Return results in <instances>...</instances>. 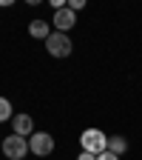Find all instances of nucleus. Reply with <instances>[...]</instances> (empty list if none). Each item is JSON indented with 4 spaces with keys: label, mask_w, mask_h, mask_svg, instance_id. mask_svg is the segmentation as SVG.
<instances>
[{
    "label": "nucleus",
    "mask_w": 142,
    "mask_h": 160,
    "mask_svg": "<svg viewBox=\"0 0 142 160\" xmlns=\"http://www.w3.org/2000/svg\"><path fill=\"white\" fill-rule=\"evenodd\" d=\"M80 146H83V152H88V154H103L105 146H108V134L99 132V129H85L83 134H80Z\"/></svg>",
    "instance_id": "obj_1"
},
{
    "label": "nucleus",
    "mask_w": 142,
    "mask_h": 160,
    "mask_svg": "<svg viewBox=\"0 0 142 160\" xmlns=\"http://www.w3.org/2000/svg\"><path fill=\"white\" fill-rule=\"evenodd\" d=\"M46 52L51 57H68L74 52V43H71V37L63 34V32H51L48 40H46Z\"/></svg>",
    "instance_id": "obj_2"
},
{
    "label": "nucleus",
    "mask_w": 142,
    "mask_h": 160,
    "mask_svg": "<svg viewBox=\"0 0 142 160\" xmlns=\"http://www.w3.org/2000/svg\"><path fill=\"white\" fill-rule=\"evenodd\" d=\"M0 149H3L6 160H23L29 154V140L20 137V134H9L3 143H0Z\"/></svg>",
    "instance_id": "obj_3"
},
{
    "label": "nucleus",
    "mask_w": 142,
    "mask_h": 160,
    "mask_svg": "<svg viewBox=\"0 0 142 160\" xmlns=\"http://www.w3.org/2000/svg\"><path fill=\"white\" fill-rule=\"evenodd\" d=\"M29 152L37 154V157H48V154L54 152V137H51L48 132H34V134L29 137Z\"/></svg>",
    "instance_id": "obj_4"
},
{
    "label": "nucleus",
    "mask_w": 142,
    "mask_h": 160,
    "mask_svg": "<svg viewBox=\"0 0 142 160\" xmlns=\"http://www.w3.org/2000/svg\"><path fill=\"white\" fill-rule=\"evenodd\" d=\"M51 26H54L57 32H63V34H66L68 29H74V26H77V14H74V12L66 6V9L54 12V20H51Z\"/></svg>",
    "instance_id": "obj_5"
},
{
    "label": "nucleus",
    "mask_w": 142,
    "mask_h": 160,
    "mask_svg": "<svg viewBox=\"0 0 142 160\" xmlns=\"http://www.w3.org/2000/svg\"><path fill=\"white\" fill-rule=\"evenodd\" d=\"M11 129L20 137H31L34 134V120H31V114H14L11 117Z\"/></svg>",
    "instance_id": "obj_6"
},
{
    "label": "nucleus",
    "mask_w": 142,
    "mask_h": 160,
    "mask_svg": "<svg viewBox=\"0 0 142 160\" xmlns=\"http://www.w3.org/2000/svg\"><path fill=\"white\" fill-rule=\"evenodd\" d=\"M105 152H111V154H117V157H122V154L128 152V140H125L122 134H111V137H108Z\"/></svg>",
    "instance_id": "obj_7"
},
{
    "label": "nucleus",
    "mask_w": 142,
    "mask_h": 160,
    "mask_svg": "<svg viewBox=\"0 0 142 160\" xmlns=\"http://www.w3.org/2000/svg\"><path fill=\"white\" fill-rule=\"evenodd\" d=\"M29 34H31L34 40H48L51 26L46 23V20H31V23H29Z\"/></svg>",
    "instance_id": "obj_8"
},
{
    "label": "nucleus",
    "mask_w": 142,
    "mask_h": 160,
    "mask_svg": "<svg viewBox=\"0 0 142 160\" xmlns=\"http://www.w3.org/2000/svg\"><path fill=\"white\" fill-rule=\"evenodd\" d=\"M14 117V109H11V103L6 97H0V123H6V120H11Z\"/></svg>",
    "instance_id": "obj_9"
},
{
    "label": "nucleus",
    "mask_w": 142,
    "mask_h": 160,
    "mask_svg": "<svg viewBox=\"0 0 142 160\" xmlns=\"http://www.w3.org/2000/svg\"><path fill=\"white\" fill-rule=\"evenodd\" d=\"M66 6H68V9H71V12L77 14L80 9H85V0H68V3H66Z\"/></svg>",
    "instance_id": "obj_10"
},
{
    "label": "nucleus",
    "mask_w": 142,
    "mask_h": 160,
    "mask_svg": "<svg viewBox=\"0 0 142 160\" xmlns=\"http://www.w3.org/2000/svg\"><path fill=\"white\" fill-rule=\"evenodd\" d=\"M97 160H119V157L111 154V152H103V154H97Z\"/></svg>",
    "instance_id": "obj_11"
},
{
    "label": "nucleus",
    "mask_w": 142,
    "mask_h": 160,
    "mask_svg": "<svg viewBox=\"0 0 142 160\" xmlns=\"http://www.w3.org/2000/svg\"><path fill=\"white\" fill-rule=\"evenodd\" d=\"M77 160H97V154H88V152H83V154H80Z\"/></svg>",
    "instance_id": "obj_12"
}]
</instances>
